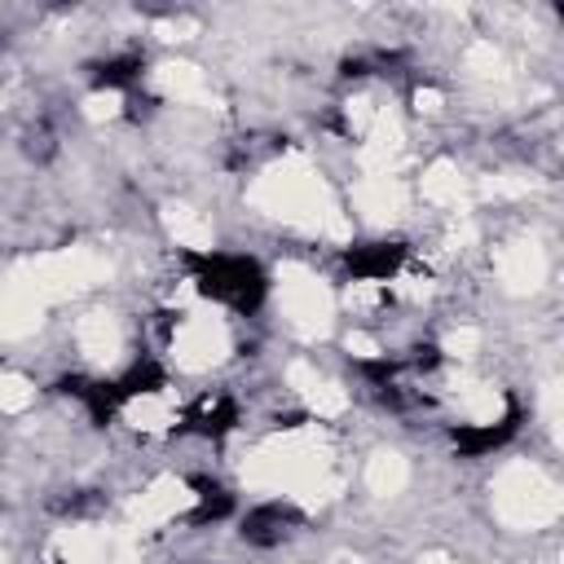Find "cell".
I'll return each mask as SVG.
<instances>
[{"label": "cell", "instance_id": "obj_1", "mask_svg": "<svg viewBox=\"0 0 564 564\" xmlns=\"http://www.w3.org/2000/svg\"><path fill=\"white\" fill-rule=\"evenodd\" d=\"M185 264H189V282L207 295V300H216V304H225V308H234V313H256L260 304H264V295H269V278H264V269L251 260V256H229V251H185Z\"/></svg>", "mask_w": 564, "mask_h": 564}, {"label": "cell", "instance_id": "obj_2", "mask_svg": "<svg viewBox=\"0 0 564 564\" xmlns=\"http://www.w3.org/2000/svg\"><path fill=\"white\" fill-rule=\"evenodd\" d=\"M300 524H304L300 507L273 498V502H260V507H251V511L242 516V538H247L251 546H278V542H286Z\"/></svg>", "mask_w": 564, "mask_h": 564}, {"label": "cell", "instance_id": "obj_3", "mask_svg": "<svg viewBox=\"0 0 564 564\" xmlns=\"http://www.w3.org/2000/svg\"><path fill=\"white\" fill-rule=\"evenodd\" d=\"M405 242H397V238H379V242H361V247H352L344 260H348V273L357 278V282H388L401 264H405Z\"/></svg>", "mask_w": 564, "mask_h": 564}, {"label": "cell", "instance_id": "obj_4", "mask_svg": "<svg viewBox=\"0 0 564 564\" xmlns=\"http://www.w3.org/2000/svg\"><path fill=\"white\" fill-rule=\"evenodd\" d=\"M511 436H516V410H511L507 419H498V423H471V427H458V432H454V445H458L463 454L480 458V454L498 449V445L511 441Z\"/></svg>", "mask_w": 564, "mask_h": 564}, {"label": "cell", "instance_id": "obj_5", "mask_svg": "<svg viewBox=\"0 0 564 564\" xmlns=\"http://www.w3.org/2000/svg\"><path fill=\"white\" fill-rule=\"evenodd\" d=\"M234 419H238V410H234L229 397H203V401L185 414V427L198 432V436H225V432L234 427Z\"/></svg>", "mask_w": 564, "mask_h": 564}]
</instances>
